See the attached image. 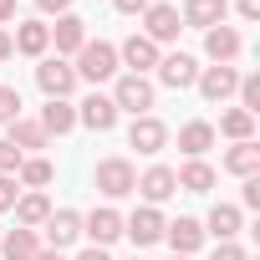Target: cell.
<instances>
[{"label": "cell", "mask_w": 260, "mask_h": 260, "mask_svg": "<svg viewBox=\"0 0 260 260\" xmlns=\"http://www.w3.org/2000/svg\"><path fill=\"white\" fill-rule=\"evenodd\" d=\"M174 179H179V189H189V194H209V189H214V169H209L204 158H189Z\"/></svg>", "instance_id": "cell-24"}, {"label": "cell", "mask_w": 260, "mask_h": 260, "mask_svg": "<svg viewBox=\"0 0 260 260\" xmlns=\"http://www.w3.org/2000/svg\"><path fill=\"white\" fill-rule=\"evenodd\" d=\"M179 148H184L189 158H204V153L214 148V127H209V122H199V117H194V122H184V127H179Z\"/></svg>", "instance_id": "cell-22"}, {"label": "cell", "mask_w": 260, "mask_h": 260, "mask_svg": "<svg viewBox=\"0 0 260 260\" xmlns=\"http://www.w3.org/2000/svg\"><path fill=\"white\" fill-rule=\"evenodd\" d=\"M209 235L214 240H235L240 235V209L235 204H214L209 209Z\"/></svg>", "instance_id": "cell-26"}, {"label": "cell", "mask_w": 260, "mask_h": 260, "mask_svg": "<svg viewBox=\"0 0 260 260\" xmlns=\"http://www.w3.org/2000/svg\"><path fill=\"white\" fill-rule=\"evenodd\" d=\"M77 122H87L92 127V133H112V127H117V107H112V97H87L82 107H77Z\"/></svg>", "instance_id": "cell-17"}, {"label": "cell", "mask_w": 260, "mask_h": 260, "mask_svg": "<svg viewBox=\"0 0 260 260\" xmlns=\"http://www.w3.org/2000/svg\"><path fill=\"white\" fill-rule=\"evenodd\" d=\"M51 41H56V56H77L82 46H87V21L82 16H56V26H51Z\"/></svg>", "instance_id": "cell-8"}, {"label": "cell", "mask_w": 260, "mask_h": 260, "mask_svg": "<svg viewBox=\"0 0 260 260\" xmlns=\"http://www.w3.org/2000/svg\"><path fill=\"white\" fill-rule=\"evenodd\" d=\"M194 87H199L209 102H224V97L240 87V72H235V67H204V72L194 77Z\"/></svg>", "instance_id": "cell-11"}, {"label": "cell", "mask_w": 260, "mask_h": 260, "mask_svg": "<svg viewBox=\"0 0 260 260\" xmlns=\"http://www.w3.org/2000/svg\"><path fill=\"white\" fill-rule=\"evenodd\" d=\"M21 117V92L16 87H0V127H11Z\"/></svg>", "instance_id": "cell-31"}, {"label": "cell", "mask_w": 260, "mask_h": 260, "mask_svg": "<svg viewBox=\"0 0 260 260\" xmlns=\"http://www.w3.org/2000/svg\"><path fill=\"white\" fill-rule=\"evenodd\" d=\"M72 127H77V107L72 102H61V97H46V107H41V133L51 138H61V133H72Z\"/></svg>", "instance_id": "cell-19"}, {"label": "cell", "mask_w": 260, "mask_h": 260, "mask_svg": "<svg viewBox=\"0 0 260 260\" xmlns=\"http://www.w3.org/2000/svg\"><path fill=\"white\" fill-rule=\"evenodd\" d=\"M77 235H82V214L77 209H51V219H46V250H67Z\"/></svg>", "instance_id": "cell-14"}, {"label": "cell", "mask_w": 260, "mask_h": 260, "mask_svg": "<svg viewBox=\"0 0 260 260\" xmlns=\"http://www.w3.org/2000/svg\"><path fill=\"white\" fill-rule=\"evenodd\" d=\"M179 21H189V26H199V31L224 26V0H184V16H179Z\"/></svg>", "instance_id": "cell-21"}, {"label": "cell", "mask_w": 260, "mask_h": 260, "mask_svg": "<svg viewBox=\"0 0 260 260\" xmlns=\"http://www.w3.org/2000/svg\"><path fill=\"white\" fill-rule=\"evenodd\" d=\"M6 56H16V46H11V31L0 26V61H6Z\"/></svg>", "instance_id": "cell-39"}, {"label": "cell", "mask_w": 260, "mask_h": 260, "mask_svg": "<svg viewBox=\"0 0 260 260\" xmlns=\"http://www.w3.org/2000/svg\"><path fill=\"white\" fill-rule=\"evenodd\" d=\"M16 219H21L26 230L46 224V219H51V199H46V189H31V194H21V199H16Z\"/></svg>", "instance_id": "cell-20"}, {"label": "cell", "mask_w": 260, "mask_h": 260, "mask_svg": "<svg viewBox=\"0 0 260 260\" xmlns=\"http://www.w3.org/2000/svg\"><path fill=\"white\" fill-rule=\"evenodd\" d=\"M82 235H92V245H102V250H107V245L122 235V214L102 204V209H92V214L82 219Z\"/></svg>", "instance_id": "cell-13"}, {"label": "cell", "mask_w": 260, "mask_h": 260, "mask_svg": "<svg viewBox=\"0 0 260 260\" xmlns=\"http://www.w3.org/2000/svg\"><path fill=\"white\" fill-rule=\"evenodd\" d=\"M6 138H11L21 153H26V148H46V133H41V122H31V117H16Z\"/></svg>", "instance_id": "cell-28"}, {"label": "cell", "mask_w": 260, "mask_h": 260, "mask_svg": "<svg viewBox=\"0 0 260 260\" xmlns=\"http://www.w3.org/2000/svg\"><path fill=\"white\" fill-rule=\"evenodd\" d=\"M117 61H127V67H133V77H143L148 67H158V46L143 36V31H133V36H127L122 41V51H117Z\"/></svg>", "instance_id": "cell-16"}, {"label": "cell", "mask_w": 260, "mask_h": 260, "mask_svg": "<svg viewBox=\"0 0 260 260\" xmlns=\"http://www.w3.org/2000/svg\"><path fill=\"white\" fill-rule=\"evenodd\" d=\"M224 169L240 174V179H255V169H260V148H255V138H250V143H235V148L224 153Z\"/></svg>", "instance_id": "cell-25"}, {"label": "cell", "mask_w": 260, "mask_h": 260, "mask_svg": "<svg viewBox=\"0 0 260 260\" xmlns=\"http://www.w3.org/2000/svg\"><path fill=\"white\" fill-rule=\"evenodd\" d=\"M82 82H107L112 72H117V46H107V41H87L82 51H77V67H72Z\"/></svg>", "instance_id": "cell-1"}, {"label": "cell", "mask_w": 260, "mask_h": 260, "mask_svg": "<svg viewBox=\"0 0 260 260\" xmlns=\"http://www.w3.org/2000/svg\"><path fill=\"white\" fill-rule=\"evenodd\" d=\"M174 260H189V255H174Z\"/></svg>", "instance_id": "cell-43"}, {"label": "cell", "mask_w": 260, "mask_h": 260, "mask_svg": "<svg viewBox=\"0 0 260 260\" xmlns=\"http://www.w3.org/2000/svg\"><path fill=\"white\" fill-rule=\"evenodd\" d=\"M164 224H169V219H164V214H158L153 204H143V209H138L133 219H122V235L133 240L138 250H143V245H158V240H164Z\"/></svg>", "instance_id": "cell-5"}, {"label": "cell", "mask_w": 260, "mask_h": 260, "mask_svg": "<svg viewBox=\"0 0 260 260\" xmlns=\"http://www.w3.org/2000/svg\"><path fill=\"white\" fill-rule=\"evenodd\" d=\"M219 133H224V138H235V143H250V133H255V117H250L245 107H230V112L219 117Z\"/></svg>", "instance_id": "cell-27"}, {"label": "cell", "mask_w": 260, "mask_h": 260, "mask_svg": "<svg viewBox=\"0 0 260 260\" xmlns=\"http://www.w3.org/2000/svg\"><path fill=\"white\" fill-rule=\"evenodd\" d=\"M209 260H250V255H245V250H240V245H235V240H219V245H214V255H209Z\"/></svg>", "instance_id": "cell-34"}, {"label": "cell", "mask_w": 260, "mask_h": 260, "mask_svg": "<svg viewBox=\"0 0 260 260\" xmlns=\"http://www.w3.org/2000/svg\"><path fill=\"white\" fill-rule=\"evenodd\" d=\"M235 11H240L245 21H260V0H235Z\"/></svg>", "instance_id": "cell-38"}, {"label": "cell", "mask_w": 260, "mask_h": 260, "mask_svg": "<svg viewBox=\"0 0 260 260\" xmlns=\"http://www.w3.org/2000/svg\"><path fill=\"white\" fill-rule=\"evenodd\" d=\"M21 164H26V153H21L11 138H0V174H16Z\"/></svg>", "instance_id": "cell-32"}, {"label": "cell", "mask_w": 260, "mask_h": 260, "mask_svg": "<svg viewBox=\"0 0 260 260\" xmlns=\"http://www.w3.org/2000/svg\"><path fill=\"white\" fill-rule=\"evenodd\" d=\"M112 6H117V11H122V16H143V11H148V6H153V0H112Z\"/></svg>", "instance_id": "cell-35"}, {"label": "cell", "mask_w": 260, "mask_h": 260, "mask_svg": "<svg viewBox=\"0 0 260 260\" xmlns=\"http://www.w3.org/2000/svg\"><path fill=\"white\" fill-rule=\"evenodd\" d=\"M127 143H133L138 153H164L169 148V127L153 112H143V117H133V127H127Z\"/></svg>", "instance_id": "cell-6"}, {"label": "cell", "mask_w": 260, "mask_h": 260, "mask_svg": "<svg viewBox=\"0 0 260 260\" xmlns=\"http://www.w3.org/2000/svg\"><path fill=\"white\" fill-rule=\"evenodd\" d=\"M245 209H260V179H245Z\"/></svg>", "instance_id": "cell-36"}, {"label": "cell", "mask_w": 260, "mask_h": 260, "mask_svg": "<svg viewBox=\"0 0 260 260\" xmlns=\"http://www.w3.org/2000/svg\"><path fill=\"white\" fill-rule=\"evenodd\" d=\"M11 16H16V0H0V26H6Z\"/></svg>", "instance_id": "cell-41"}, {"label": "cell", "mask_w": 260, "mask_h": 260, "mask_svg": "<svg viewBox=\"0 0 260 260\" xmlns=\"http://www.w3.org/2000/svg\"><path fill=\"white\" fill-rule=\"evenodd\" d=\"M179 31H184V26H179V11H174V6H158V0H153V6L143 11V36H148L153 46H158V41H174Z\"/></svg>", "instance_id": "cell-7"}, {"label": "cell", "mask_w": 260, "mask_h": 260, "mask_svg": "<svg viewBox=\"0 0 260 260\" xmlns=\"http://www.w3.org/2000/svg\"><path fill=\"white\" fill-rule=\"evenodd\" d=\"M36 250H41V240H36V230H26V224L0 240V260H31Z\"/></svg>", "instance_id": "cell-23"}, {"label": "cell", "mask_w": 260, "mask_h": 260, "mask_svg": "<svg viewBox=\"0 0 260 260\" xmlns=\"http://www.w3.org/2000/svg\"><path fill=\"white\" fill-rule=\"evenodd\" d=\"M240 46H245V41H240L235 26H209V31H204V51L214 56V67H230V61L240 56Z\"/></svg>", "instance_id": "cell-10"}, {"label": "cell", "mask_w": 260, "mask_h": 260, "mask_svg": "<svg viewBox=\"0 0 260 260\" xmlns=\"http://www.w3.org/2000/svg\"><path fill=\"white\" fill-rule=\"evenodd\" d=\"M31 260H61V250H36Z\"/></svg>", "instance_id": "cell-42"}, {"label": "cell", "mask_w": 260, "mask_h": 260, "mask_svg": "<svg viewBox=\"0 0 260 260\" xmlns=\"http://www.w3.org/2000/svg\"><path fill=\"white\" fill-rule=\"evenodd\" d=\"M92 184H97L107 199H122V194H133L138 174H133V164H127V158H102L97 174H92Z\"/></svg>", "instance_id": "cell-3"}, {"label": "cell", "mask_w": 260, "mask_h": 260, "mask_svg": "<svg viewBox=\"0 0 260 260\" xmlns=\"http://www.w3.org/2000/svg\"><path fill=\"white\" fill-rule=\"evenodd\" d=\"M11 46H16L21 56H46V46H51V26H46V21H21L16 36H11Z\"/></svg>", "instance_id": "cell-18"}, {"label": "cell", "mask_w": 260, "mask_h": 260, "mask_svg": "<svg viewBox=\"0 0 260 260\" xmlns=\"http://www.w3.org/2000/svg\"><path fill=\"white\" fill-rule=\"evenodd\" d=\"M36 6H41L46 16H67V11H72V0H36Z\"/></svg>", "instance_id": "cell-37"}, {"label": "cell", "mask_w": 260, "mask_h": 260, "mask_svg": "<svg viewBox=\"0 0 260 260\" xmlns=\"http://www.w3.org/2000/svg\"><path fill=\"white\" fill-rule=\"evenodd\" d=\"M164 240L174 245V255H194V250L204 245V224L189 219V214H179L174 224H164Z\"/></svg>", "instance_id": "cell-15"}, {"label": "cell", "mask_w": 260, "mask_h": 260, "mask_svg": "<svg viewBox=\"0 0 260 260\" xmlns=\"http://www.w3.org/2000/svg\"><path fill=\"white\" fill-rule=\"evenodd\" d=\"M112 107L117 112H133V117H143L148 107H153V82L148 77H117V87H112Z\"/></svg>", "instance_id": "cell-2"}, {"label": "cell", "mask_w": 260, "mask_h": 260, "mask_svg": "<svg viewBox=\"0 0 260 260\" xmlns=\"http://www.w3.org/2000/svg\"><path fill=\"white\" fill-rule=\"evenodd\" d=\"M77 260H112V255H107V250H102V245H92V250H82V255H77Z\"/></svg>", "instance_id": "cell-40"}, {"label": "cell", "mask_w": 260, "mask_h": 260, "mask_svg": "<svg viewBox=\"0 0 260 260\" xmlns=\"http://www.w3.org/2000/svg\"><path fill=\"white\" fill-rule=\"evenodd\" d=\"M36 87H41L46 97H61V102H67V97H72V87H77V72H72L61 56H46V61L36 67Z\"/></svg>", "instance_id": "cell-4"}, {"label": "cell", "mask_w": 260, "mask_h": 260, "mask_svg": "<svg viewBox=\"0 0 260 260\" xmlns=\"http://www.w3.org/2000/svg\"><path fill=\"white\" fill-rule=\"evenodd\" d=\"M16 174H21L26 189H46V184H51V164H46V158H26Z\"/></svg>", "instance_id": "cell-29"}, {"label": "cell", "mask_w": 260, "mask_h": 260, "mask_svg": "<svg viewBox=\"0 0 260 260\" xmlns=\"http://www.w3.org/2000/svg\"><path fill=\"white\" fill-rule=\"evenodd\" d=\"M16 199H21V194H16V179H11V174H0V214L16 209Z\"/></svg>", "instance_id": "cell-33"}, {"label": "cell", "mask_w": 260, "mask_h": 260, "mask_svg": "<svg viewBox=\"0 0 260 260\" xmlns=\"http://www.w3.org/2000/svg\"><path fill=\"white\" fill-rule=\"evenodd\" d=\"M194 77H199V61H194V56H184V51L158 56V82H164V87L184 92V87H194Z\"/></svg>", "instance_id": "cell-9"}, {"label": "cell", "mask_w": 260, "mask_h": 260, "mask_svg": "<svg viewBox=\"0 0 260 260\" xmlns=\"http://www.w3.org/2000/svg\"><path fill=\"white\" fill-rule=\"evenodd\" d=\"M174 189H179V179H174V169H164V164H153V169H148V174H143V179L133 184V194H143V199H148L153 209H158V204H164V199H169Z\"/></svg>", "instance_id": "cell-12"}, {"label": "cell", "mask_w": 260, "mask_h": 260, "mask_svg": "<svg viewBox=\"0 0 260 260\" xmlns=\"http://www.w3.org/2000/svg\"><path fill=\"white\" fill-rule=\"evenodd\" d=\"M133 260H138V255H133Z\"/></svg>", "instance_id": "cell-44"}, {"label": "cell", "mask_w": 260, "mask_h": 260, "mask_svg": "<svg viewBox=\"0 0 260 260\" xmlns=\"http://www.w3.org/2000/svg\"><path fill=\"white\" fill-rule=\"evenodd\" d=\"M235 92H240V107L255 117V112H260V77H255V72H250V77H240V87H235Z\"/></svg>", "instance_id": "cell-30"}]
</instances>
